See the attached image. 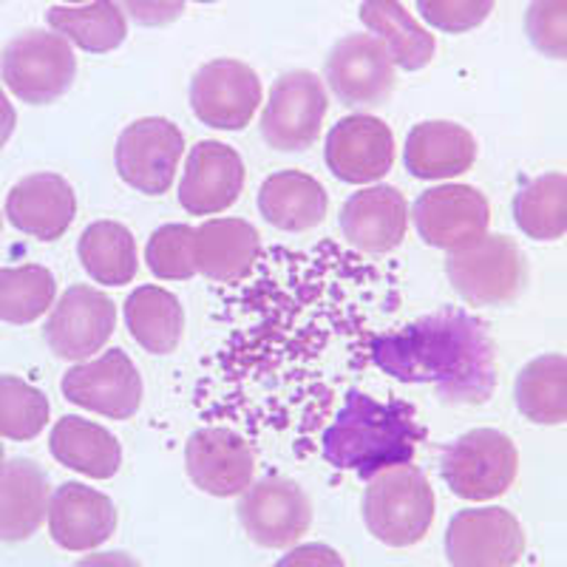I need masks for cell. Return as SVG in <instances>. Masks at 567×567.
<instances>
[{
	"label": "cell",
	"instance_id": "obj_1",
	"mask_svg": "<svg viewBox=\"0 0 567 567\" xmlns=\"http://www.w3.org/2000/svg\"><path fill=\"white\" fill-rule=\"evenodd\" d=\"M394 307L398 281L354 250L272 247L216 312L227 338L205 361L196 409L310 454L372 363L374 321Z\"/></svg>",
	"mask_w": 567,
	"mask_h": 567
},
{
	"label": "cell",
	"instance_id": "obj_2",
	"mask_svg": "<svg viewBox=\"0 0 567 567\" xmlns=\"http://www.w3.org/2000/svg\"><path fill=\"white\" fill-rule=\"evenodd\" d=\"M369 358L400 383H432L445 406H483L496 392V352L480 318L454 307L374 332Z\"/></svg>",
	"mask_w": 567,
	"mask_h": 567
},
{
	"label": "cell",
	"instance_id": "obj_3",
	"mask_svg": "<svg viewBox=\"0 0 567 567\" xmlns=\"http://www.w3.org/2000/svg\"><path fill=\"white\" fill-rule=\"evenodd\" d=\"M423 440L425 429L417 423L412 403H381L372 394L349 389L318 445L332 468L354 471L361 480H372L381 471L412 463Z\"/></svg>",
	"mask_w": 567,
	"mask_h": 567
},
{
	"label": "cell",
	"instance_id": "obj_4",
	"mask_svg": "<svg viewBox=\"0 0 567 567\" xmlns=\"http://www.w3.org/2000/svg\"><path fill=\"white\" fill-rule=\"evenodd\" d=\"M363 523L389 548H412L434 523V491L417 465H394L367 480Z\"/></svg>",
	"mask_w": 567,
	"mask_h": 567
},
{
	"label": "cell",
	"instance_id": "obj_5",
	"mask_svg": "<svg viewBox=\"0 0 567 567\" xmlns=\"http://www.w3.org/2000/svg\"><path fill=\"white\" fill-rule=\"evenodd\" d=\"M0 78L20 103L49 105L71 89L78 78V58L58 32L27 29L3 45Z\"/></svg>",
	"mask_w": 567,
	"mask_h": 567
},
{
	"label": "cell",
	"instance_id": "obj_6",
	"mask_svg": "<svg viewBox=\"0 0 567 567\" xmlns=\"http://www.w3.org/2000/svg\"><path fill=\"white\" fill-rule=\"evenodd\" d=\"M445 276L471 307H499L514 301L528 284V261L514 239L488 236L449 252Z\"/></svg>",
	"mask_w": 567,
	"mask_h": 567
},
{
	"label": "cell",
	"instance_id": "obj_7",
	"mask_svg": "<svg viewBox=\"0 0 567 567\" xmlns=\"http://www.w3.org/2000/svg\"><path fill=\"white\" fill-rule=\"evenodd\" d=\"M440 474L460 499L488 503L516 483L519 452L508 434L496 429H471L445 449Z\"/></svg>",
	"mask_w": 567,
	"mask_h": 567
},
{
	"label": "cell",
	"instance_id": "obj_8",
	"mask_svg": "<svg viewBox=\"0 0 567 567\" xmlns=\"http://www.w3.org/2000/svg\"><path fill=\"white\" fill-rule=\"evenodd\" d=\"M329 97L321 78L312 71H287L272 83L261 114V140L272 151L298 154L321 136Z\"/></svg>",
	"mask_w": 567,
	"mask_h": 567
},
{
	"label": "cell",
	"instance_id": "obj_9",
	"mask_svg": "<svg viewBox=\"0 0 567 567\" xmlns=\"http://www.w3.org/2000/svg\"><path fill=\"white\" fill-rule=\"evenodd\" d=\"M185 136L165 116H142L120 134L114 165L120 179L145 196H162L174 187Z\"/></svg>",
	"mask_w": 567,
	"mask_h": 567
},
{
	"label": "cell",
	"instance_id": "obj_10",
	"mask_svg": "<svg viewBox=\"0 0 567 567\" xmlns=\"http://www.w3.org/2000/svg\"><path fill=\"white\" fill-rule=\"evenodd\" d=\"M116 327V303L97 287L74 284L54 301L43 338L60 361L83 363L103 352Z\"/></svg>",
	"mask_w": 567,
	"mask_h": 567
},
{
	"label": "cell",
	"instance_id": "obj_11",
	"mask_svg": "<svg viewBox=\"0 0 567 567\" xmlns=\"http://www.w3.org/2000/svg\"><path fill=\"white\" fill-rule=\"evenodd\" d=\"M409 219L417 227L420 239L437 250H463L488 233L491 205L483 190L471 185L429 187L414 199Z\"/></svg>",
	"mask_w": 567,
	"mask_h": 567
},
{
	"label": "cell",
	"instance_id": "obj_12",
	"mask_svg": "<svg viewBox=\"0 0 567 567\" xmlns=\"http://www.w3.org/2000/svg\"><path fill=\"white\" fill-rule=\"evenodd\" d=\"M142 374L128 352L105 349L94 361L74 363L63 374V398L109 420H131L142 406Z\"/></svg>",
	"mask_w": 567,
	"mask_h": 567
},
{
	"label": "cell",
	"instance_id": "obj_13",
	"mask_svg": "<svg viewBox=\"0 0 567 567\" xmlns=\"http://www.w3.org/2000/svg\"><path fill=\"white\" fill-rule=\"evenodd\" d=\"M187 97L202 125L216 131H241L250 125L261 105V80L241 60L219 58L196 71Z\"/></svg>",
	"mask_w": 567,
	"mask_h": 567
},
{
	"label": "cell",
	"instance_id": "obj_14",
	"mask_svg": "<svg viewBox=\"0 0 567 567\" xmlns=\"http://www.w3.org/2000/svg\"><path fill=\"white\" fill-rule=\"evenodd\" d=\"M452 567H514L525 554L523 523L508 508H465L445 528Z\"/></svg>",
	"mask_w": 567,
	"mask_h": 567
},
{
	"label": "cell",
	"instance_id": "obj_15",
	"mask_svg": "<svg viewBox=\"0 0 567 567\" xmlns=\"http://www.w3.org/2000/svg\"><path fill=\"white\" fill-rule=\"evenodd\" d=\"M394 69L386 45L374 34H347L323 63V80L347 109H374L394 91Z\"/></svg>",
	"mask_w": 567,
	"mask_h": 567
},
{
	"label": "cell",
	"instance_id": "obj_16",
	"mask_svg": "<svg viewBox=\"0 0 567 567\" xmlns=\"http://www.w3.org/2000/svg\"><path fill=\"white\" fill-rule=\"evenodd\" d=\"M239 523L261 548H290L312 525L307 491L287 477H265L247 485L239 503Z\"/></svg>",
	"mask_w": 567,
	"mask_h": 567
},
{
	"label": "cell",
	"instance_id": "obj_17",
	"mask_svg": "<svg viewBox=\"0 0 567 567\" xmlns=\"http://www.w3.org/2000/svg\"><path fill=\"white\" fill-rule=\"evenodd\" d=\"M185 468L190 483L210 496H239L256 474V454L245 434L227 425L196 429L185 445Z\"/></svg>",
	"mask_w": 567,
	"mask_h": 567
},
{
	"label": "cell",
	"instance_id": "obj_18",
	"mask_svg": "<svg viewBox=\"0 0 567 567\" xmlns=\"http://www.w3.org/2000/svg\"><path fill=\"white\" fill-rule=\"evenodd\" d=\"M323 162L347 185L381 182L394 165L392 128L372 114L343 116L327 134Z\"/></svg>",
	"mask_w": 567,
	"mask_h": 567
},
{
	"label": "cell",
	"instance_id": "obj_19",
	"mask_svg": "<svg viewBox=\"0 0 567 567\" xmlns=\"http://www.w3.org/2000/svg\"><path fill=\"white\" fill-rule=\"evenodd\" d=\"M245 190V162L225 142L202 140L190 148L179 182V205L194 216H213L239 202Z\"/></svg>",
	"mask_w": 567,
	"mask_h": 567
},
{
	"label": "cell",
	"instance_id": "obj_20",
	"mask_svg": "<svg viewBox=\"0 0 567 567\" xmlns=\"http://www.w3.org/2000/svg\"><path fill=\"white\" fill-rule=\"evenodd\" d=\"M409 230L406 196L392 185H372L349 196L341 207V233L354 252L386 256Z\"/></svg>",
	"mask_w": 567,
	"mask_h": 567
},
{
	"label": "cell",
	"instance_id": "obj_21",
	"mask_svg": "<svg viewBox=\"0 0 567 567\" xmlns=\"http://www.w3.org/2000/svg\"><path fill=\"white\" fill-rule=\"evenodd\" d=\"M49 534L71 554L94 550L114 536L116 508L111 496L83 483H63L49 499Z\"/></svg>",
	"mask_w": 567,
	"mask_h": 567
},
{
	"label": "cell",
	"instance_id": "obj_22",
	"mask_svg": "<svg viewBox=\"0 0 567 567\" xmlns=\"http://www.w3.org/2000/svg\"><path fill=\"white\" fill-rule=\"evenodd\" d=\"M78 216L74 187L60 174H29L9 190L7 219L38 241H58Z\"/></svg>",
	"mask_w": 567,
	"mask_h": 567
},
{
	"label": "cell",
	"instance_id": "obj_23",
	"mask_svg": "<svg viewBox=\"0 0 567 567\" xmlns=\"http://www.w3.org/2000/svg\"><path fill=\"white\" fill-rule=\"evenodd\" d=\"M261 258V236L245 219H210L194 230V267L213 284L245 281Z\"/></svg>",
	"mask_w": 567,
	"mask_h": 567
},
{
	"label": "cell",
	"instance_id": "obj_24",
	"mask_svg": "<svg viewBox=\"0 0 567 567\" xmlns=\"http://www.w3.org/2000/svg\"><path fill=\"white\" fill-rule=\"evenodd\" d=\"M474 162H477V140L465 125L429 120L409 131L403 165L414 179H454L471 171Z\"/></svg>",
	"mask_w": 567,
	"mask_h": 567
},
{
	"label": "cell",
	"instance_id": "obj_25",
	"mask_svg": "<svg viewBox=\"0 0 567 567\" xmlns=\"http://www.w3.org/2000/svg\"><path fill=\"white\" fill-rule=\"evenodd\" d=\"M52 499L49 474L34 460L0 465V542H27L43 525Z\"/></svg>",
	"mask_w": 567,
	"mask_h": 567
},
{
	"label": "cell",
	"instance_id": "obj_26",
	"mask_svg": "<svg viewBox=\"0 0 567 567\" xmlns=\"http://www.w3.org/2000/svg\"><path fill=\"white\" fill-rule=\"evenodd\" d=\"M258 210L276 230L307 233L327 219L329 196L316 176L303 171H278L258 187Z\"/></svg>",
	"mask_w": 567,
	"mask_h": 567
},
{
	"label": "cell",
	"instance_id": "obj_27",
	"mask_svg": "<svg viewBox=\"0 0 567 567\" xmlns=\"http://www.w3.org/2000/svg\"><path fill=\"white\" fill-rule=\"evenodd\" d=\"M49 452L65 468L91 480H111L123 465V445L105 425L65 414L52 425Z\"/></svg>",
	"mask_w": 567,
	"mask_h": 567
},
{
	"label": "cell",
	"instance_id": "obj_28",
	"mask_svg": "<svg viewBox=\"0 0 567 567\" xmlns=\"http://www.w3.org/2000/svg\"><path fill=\"white\" fill-rule=\"evenodd\" d=\"M361 23L386 45L389 58L403 71H420L434 58V34L425 32L400 0H363Z\"/></svg>",
	"mask_w": 567,
	"mask_h": 567
},
{
	"label": "cell",
	"instance_id": "obj_29",
	"mask_svg": "<svg viewBox=\"0 0 567 567\" xmlns=\"http://www.w3.org/2000/svg\"><path fill=\"white\" fill-rule=\"evenodd\" d=\"M45 23L60 38L89 54L114 52L128 38V18L116 0H91L83 7H52Z\"/></svg>",
	"mask_w": 567,
	"mask_h": 567
},
{
	"label": "cell",
	"instance_id": "obj_30",
	"mask_svg": "<svg viewBox=\"0 0 567 567\" xmlns=\"http://www.w3.org/2000/svg\"><path fill=\"white\" fill-rule=\"evenodd\" d=\"M125 327L145 352L171 354L185 332V310L174 292L145 284L125 301Z\"/></svg>",
	"mask_w": 567,
	"mask_h": 567
},
{
	"label": "cell",
	"instance_id": "obj_31",
	"mask_svg": "<svg viewBox=\"0 0 567 567\" xmlns=\"http://www.w3.org/2000/svg\"><path fill=\"white\" fill-rule=\"evenodd\" d=\"M514 400L530 423H567V354H539L525 363L516 374Z\"/></svg>",
	"mask_w": 567,
	"mask_h": 567
},
{
	"label": "cell",
	"instance_id": "obj_32",
	"mask_svg": "<svg viewBox=\"0 0 567 567\" xmlns=\"http://www.w3.org/2000/svg\"><path fill=\"white\" fill-rule=\"evenodd\" d=\"M78 256L91 281L105 287H125L134 281L140 258H136L134 233L120 221H94L78 241Z\"/></svg>",
	"mask_w": 567,
	"mask_h": 567
},
{
	"label": "cell",
	"instance_id": "obj_33",
	"mask_svg": "<svg viewBox=\"0 0 567 567\" xmlns=\"http://www.w3.org/2000/svg\"><path fill=\"white\" fill-rule=\"evenodd\" d=\"M516 227L534 241H556L567 233V174H542L514 196Z\"/></svg>",
	"mask_w": 567,
	"mask_h": 567
},
{
	"label": "cell",
	"instance_id": "obj_34",
	"mask_svg": "<svg viewBox=\"0 0 567 567\" xmlns=\"http://www.w3.org/2000/svg\"><path fill=\"white\" fill-rule=\"evenodd\" d=\"M58 281L43 265L0 267V321L27 327L54 307Z\"/></svg>",
	"mask_w": 567,
	"mask_h": 567
},
{
	"label": "cell",
	"instance_id": "obj_35",
	"mask_svg": "<svg viewBox=\"0 0 567 567\" xmlns=\"http://www.w3.org/2000/svg\"><path fill=\"white\" fill-rule=\"evenodd\" d=\"M49 398L18 374H0V437L29 443L49 425Z\"/></svg>",
	"mask_w": 567,
	"mask_h": 567
},
{
	"label": "cell",
	"instance_id": "obj_36",
	"mask_svg": "<svg viewBox=\"0 0 567 567\" xmlns=\"http://www.w3.org/2000/svg\"><path fill=\"white\" fill-rule=\"evenodd\" d=\"M145 265L162 281H190L194 267V227L190 225H162L151 233L145 247Z\"/></svg>",
	"mask_w": 567,
	"mask_h": 567
},
{
	"label": "cell",
	"instance_id": "obj_37",
	"mask_svg": "<svg viewBox=\"0 0 567 567\" xmlns=\"http://www.w3.org/2000/svg\"><path fill=\"white\" fill-rule=\"evenodd\" d=\"M525 34L539 54L567 60V0H530Z\"/></svg>",
	"mask_w": 567,
	"mask_h": 567
},
{
	"label": "cell",
	"instance_id": "obj_38",
	"mask_svg": "<svg viewBox=\"0 0 567 567\" xmlns=\"http://www.w3.org/2000/svg\"><path fill=\"white\" fill-rule=\"evenodd\" d=\"M496 0H417V9L429 27L445 34H465L483 27L494 12Z\"/></svg>",
	"mask_w": 567,
	"mask_h": 567
},
{
	"label": "cell",
	"instance_id": "obj_39",
	"mask_svg": "<svg viewBox=\"0 0 567 567\" xmlns=\"http://www.w3.org/2000/svg\"><path fill=\"white\" fill-rule=\"evenodd\" d=\"M123 7L125 18L145 29L171 27L185 12V0H116Z\"/></svg>",
	"mask_w": 567,
	"mask_h": 567
},
{
	"label": "cell",
	"instance_id": "obj_40",
	"mask_svg": "<svg viewBox=\"0 0 567 567\" xmlns=\"http://www.w3.org/2000/svg\"><path fill=\"white\" fill-rule=\"evenodd\" d=\"M272 567H347V561L341 559L336 548H329L323 542H310V545L292 548Z\"/></svg>",
	"mask_w": 567,
	"mask_h": 567
},
{
	"label": "cell",
	"instance_id": "obj_41",
	"mask_svg": "<svg viewBox=\"0 0 567 567\" xmlns=\"http://www.w3.org/2000/svg\"><path fill=\"white\" fill-rule=\"evenodd\" d=\"M74 567H142V565L134 559V556L125 554V550H105V554L83 556Z\"/></svg>",
	"mask_w": 567,
	"mask_h": 567
},
{
	"label": "cell",
	"instance_id": "obj_42",
	"mask_svg": "<svg viewBox=\"0 0 567 567\" xmlns=\"http://www.w3.org/2000/svg\"><path fill=\"white\" fill-rule=\"evenodd\" d=\"M14 125H18V111L9 103L7 91L0 85V148H7V142L12 140Z\"/></svg>",
	"mask_w": 567,
	"mask_h": 567
},
{
	"label": "cell",
	"instance_id": "obj_43",
	"mask_svg": "<svg viewBox=\"0 0 567 567\" xmlns=\"http://www.w3.org/2000/svg\"><path fill=\"white\" fill-rule=\"evenodd\" d=\"M7 463V452H3V443H0V465Z\"/></svg>",
	"mask_w": 567,
	"mask_h": 567
},
{
	"label": "cell",
	"instance_id": "obj_44",
	"mask_svg": "<svg viewBox=\"0 0 567 567\" xmlns=\"http://www.w3.org/2000/svg\"><path fill=\"white\" fill-rule=\"evenodd\" d=\"M194 3H219V0H194Z\"/></svg>",
	"mask_w": 567,
	"mask_h": 567
},
{
	"label": "cell",
	"instance_id": "obj_45",
	"mask_svg": "<svg viewBox=\"0 0 567 567\" xmlns=\"http://www.w3.org/2000/svg\"><path fill=\"white\" fill-rule=\"evenodd\" d=\"M65 3H85V0H65Z\"/></svg>",
	"mask_w": 567,
	"mask_h": 567
},
{
	"label": "cell",
	"instance_id": "obj_46",
	"mask_svg": "<svg viewBox=\"0 0 567 567\" xmlns=\"http://www.w3.org/2000/svg\"><path fill=\"white\" fill-rule=\"evenodd\" d=\"M0 230H3V213H0Z\"/></svg>",
	"mask_w": 567,
	"mask_h": 567
}]
</instances>
